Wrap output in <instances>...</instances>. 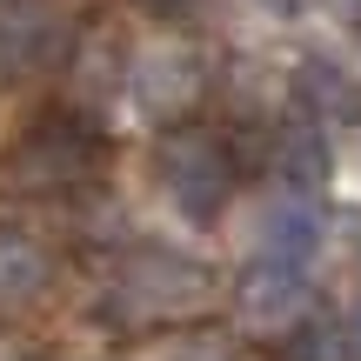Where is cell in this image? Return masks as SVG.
<instances>
[{"label": "cell", "mask_w": 361, "mask_h": 361, "mask_svg": "<svg viewBox=\"0 0 361 361\" xmlns=\"http://www.w3.org/2000/svg\"><path fill=\"white\" fill-rule=\"evenodd\" d=\"M154 174L168 188V201L180 207L188 221H214L234 194V154L221 134L207 128H174L168 141L154 147Z\"/></svg>", "instance_id": "obj_1"}, {"label": "cell", "mask_w": 361, "mask_h": 361, "mask_svg": "<svg viewBox=\"0 0 361 361\" xmlns=\"http://www.w3.org/2000/svg\"><path fill=\"white\" fill-rule=\"evenodd\" d=\"M94 134L80 128V121H47V128H34L27 141L7 147V161H0V188L13 194H61L74 188L80 174H94Z\"/></svg>", "instance_id": "obj_2"}, {"label": "cell", "mask_w": 361, "mask_h": 361, "mask_svg": "<svg viewBox=\"0 0 361 361\" xmlns=\"http://www.w3.org/2000/svg\"><path fill=\"white\" fill-rule=\"evenodd\" d=\"M121 87L147 121H180L207 87V54L194 40H147L134 54V67L121 74Z\"/></svg>", "instance_id": "obj_3"}, {"label": "cell", "mask_w": 361, "mask_h": 361, "mask_svg": "<svg viewBox=\"0 0 361 361\" xmlns=\"http://www.w3.org/2000/svg\"><path fill=\"white\" fill-rule=\"evenodd\" d=\"M207 301V268L168 247H141L114 281V308L121 314H188Z\"/></svg>", "instance_id": "obj_4"}, {"label": "cell", "mask_w": 361, "mask_h": 361, "mask_svg": "<svg viewBox=\"0 0 361 361\" xmlns=\"http://www.w3.org/2000/svg\"><path fill=\"white\" fill-rule=\"evenodd\" d=\"M314 301V281H308V261H274V255H255V268L234 281V314H241L247 335H288L301 328Z\"/></svg>", "instance_id": "obj_5"}, {"label": "cell", "mask_w": 361, "mask_h": 361, "mask_svg": "<svg viewBox=\"0 0 361 361\" xmlns=\"http://www.w3.org/2000/svg\"><path fill=\"white\" fill-rule=\"evenodd\" d=\"M295 107L314 128H361V67L341 61L335 47H314L295 61Z\"/></svg>", "instance_id": "obj_6"}, {"label": "cell", "mask_w": 361, "mask_h": 361, "mask_svg": "<svg viewBox=\"0 0 361 361\" xmlns=\"http://www.w3.org/2000/svg\"><path fill=\"white\" fill-rule=\"evenodd\" d=\"M67 40L74 27L47 0H7L0 7V74H40L67 54Z\"/></svg>", "instance_id": "obj_7"}, {"label": "cell", "mask_w": 361, "mask_h": 361, "mask_svg": "<svg viewBox=\"0 0 361 361\" xmlns=\"http://www.w3.org/2000/svg\"><path fill=\"white\" fill-rule=\"evenodd\" d=\"M314 247H322V214H314L308 188H281L268 201V214H261V255H274V261H314Z\"/></svg>", "instance_id": "obj_8"}, {"label": "cell", "mask_w": 361, "mask_h": 361, "mask_svg": "<svg viewBox=\"0 0 361 361\" xmlns=\"http://www.w3.org/2000/svg\"><path fill=\"white\" fill-rule=\"evenodd\" d=\"M47 247L34 241V234L7 228L0 221V308H27V301L47 295Z\"/></svg>", "instance_id": "obj_9"}, {"label": "cell", "mask_w": 361, "mask_h": 361, "mask_svg": "<svg viewBox=\"0 0 361 361\" xmlns=\"http://www.w3.org/2000/svg\"><path fill=\"white\" fill-rule=\"evenodd\" d=\"M322 128L314 121H295V128H281L274 134V174L288 180V188H314L322 180Z\"/></svg>", "instance_id": "obj_10"}, {"label": "cell", "mask_w": 361, "mask_h": 361, "mask_svg": "<svg viewBox=\"0 0 361 361\" xmlns=\"http://www.w3.org/2000/svg\"><path fill=\"white\" fill-rule=\"evenodd\" d=\"M121 74H128V67H121V40L114 34H94L87 47H80V87H87V94L114 87L121 94Z\"/></svg>", "instance_id": "obj_11"}, {"label": "cell", "mask_w": 361, "mask_h": 361, "mask_svg": "<svg viewBox=\"0 0 361 361\" xmlns=\"http://www.w3.org/2000/svg\"><path fill=\"white\" fill-rule=\"evenodd\" d=\"M288 361H355V348H348V335H341L335 322L328 328H288Z\"/></svg>", "instance_id": "obj_12"}, {"label": "cell", "mask_w": 361, "mask_h": 361, "mask_svg": "<svg viewBox=\"0 0 361 361\" xmlns=\"http://www.w3.org/2000/svg\"><path fill=\"white\" fill-rule=\"evenodd\" d=\"M147 361H234V355H228V341H214V335H174Z\"/></svg>", "instance_id": "obj_13"}, {"label": "cell", "mask_w": 361, "mask_h": 361, "mask_svg": "<svg viewBox=\"0 0 361 361\" xmlns=\"http://www.w3.org/2000/svg\"><path fill=\"white\" fill-rule=\"evenodd\" d=\"M261 13H274V20H295V13H308V0H255Z\"/></svg>", "instance_id": "obj_14"}, {"label": "cell", "mask_w": 361, "mask_h": 361, "mask_svg": "<svg viewBox=\"0 0 361 361\" xmlns=\"http://www.w3.org/2000/svg\"><path fill=\"white\" fill-rule=\"evenodd\" d=\"M341 335H348V348H355V361H361V301L348 308V322H341Z\"/></svg>", "instance_id": "obj_15"}, {"label": "cell", "mask_w": 361, "mask_h": 361, "mask_svg": "<svg viewBox=\"0 0 361 361\" xmlns=\"http://www.w3.org/2000/svg\"><path fill=\"white\" fill-rule=\"evenodd\" d=\"M141 7H154V13H188V7H201V0H141Z\"/></svg>", "instance_id": "obj_16"}, {"label": "cell", "mask_w": 361, "mask_h": 361, "mask_svg": "<svg viewBox=\"0 0 361 361\" xmlns=\"http://www.w3.org/2000/svg\"><path fill=\"white\" fill-rule=\"evenodd\" d=\"M328 7H335L341 20H361V0H328Z\"/></svg>", "instance_id": "obj_17"}, {"label": "cell", "mask_w": 361, "mask_h": 361, "mask_svg": "<svg viewBox=\"0 0 361 361\" xmlns=\"http://www.w3.org/2000/svg\"><path fill=\"white\" fill-rule=\"evenodd\" d=\"M0 361H13V355H7V348H0Z\"/></svg>", "instance_id": "obj_18"}]
</instances>
